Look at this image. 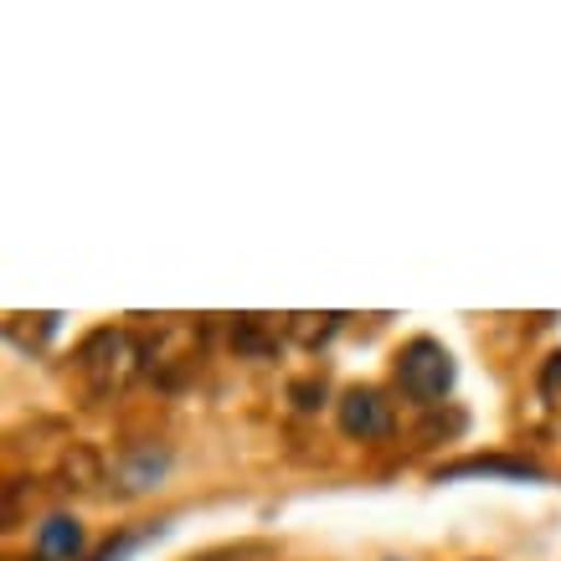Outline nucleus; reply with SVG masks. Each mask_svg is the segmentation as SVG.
<instances>
[{
    "label": "nucleus",
    "instance_id": "1",
    "mask_svg": "<svg viewBox=\"0 0 561 561\" xmlns=\"http://www.w3.org/2000/svg\"><path fill=\"white\" fill-rule=\"evenodd\" d=\"M135 341L124 335V330H93L83 345H78V356H72V371L78 381L88 387V397H114V391L129 387V376H135Z\"/></svg>",
    "mask_w": 561,
    "mask_h": 561
},
{
    "label": "nucleus",
    "instance_id": "2",
    "mask_svg": "<svg viewBox=\"0 0 561 561\" xmlns=\"http://www.w3.org/2000/svg\"><path fill=\"white\" fill-rule=\"evenodd\" d=\"M454 376H459L454 356L438 341H427V335H417V341H408L397 351V387L408 391L412 402H423V408L454 387Z\"/></svg>",
    "mask_w": 561,
    "mask_h": 561
},
{
    "label": "nucleus",
    "instance_id": "3",
    "mask_svg": "<svg viewBox=\"0 0 561 561\" xmlns=\"http://www.w3.org/2000/svg\"><path fill=\"white\" fill-rule=\"evenodd\" d=\"M341 433L345 438H387L391 433V402L376 387H351L341 397Z\"/></svg>",
    "mask_w": 561,
    "mask_h": 561
},
{
    "label": "nucleus",
    "instance_id": "4",
    "mask_svg": "<svg viewBox=\"0 0 561 561\" xmlns=\"http://www.w3.org/2000/svg\"><path fill=\"white\" fill-rule=\"evenodd\" d=\"M36 551H42V561H72L83 551V526L72 515H47L36 530Z\"/></svg>",
    "mask_w": 561,
    "mask_h": 561
},
{
    "label": "nucleus",
    "instance_id": "5",
    "mask_svg": "<svg viewBox=\"0 0 561 561\" xmlns=\"http://www.w3.org/2000/svg\"><path fill=\"white\" fill-rule=\"evenodd\" d=\"M463 474H505V479H541L536 463H520V459H469V463H454L443 469L438 479H463Z\"/></svg>",
    "mask_w": 561,
    "mask_h": 561
},
{
    "label": "nucleus",
    "instance_id": "6",
    "mask_svg": "<svg viewBox=\"0 0 561 561\" xmlns=\"http://www.w3.org/2000/svg\"><path fill=\"white\" fill-rule=\"evenodd\" d=\"M314 397H324V387H320V381H299V387H294V402H299V408H305V412H314V408H320Z\"/></svg>",
    "mask_w": 561,
    "mask_h": 561
},
{
    "label": "nucleus",
    "instance_id": "7",
    "mask_svg": "<svg viewBox=\"0 0 561 561\" xmlns=\"http://www.w3.org/2000/svg\"><path fill=\"white\" fill-rule=\"evenodd\" d=\"M557 381H561V356H551V371H546V391L557 387Z\"/></svg>",
    "mask_w": 561,
    "mask_h": 561
}]
</instances>
